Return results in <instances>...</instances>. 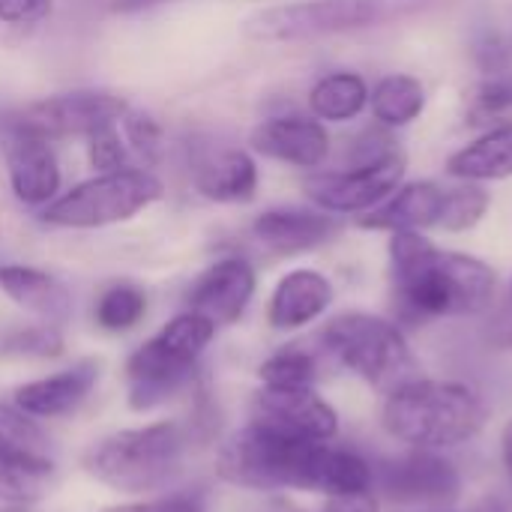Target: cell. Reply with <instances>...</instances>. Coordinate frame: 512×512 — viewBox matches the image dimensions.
<instances>
[{"label": "cell", "instance_id": "cell-1", "mask_svg": "<svg viewBox=\"0 0 512 512\" xmlns=\"http://www.w3.org/2000/svg\"><path fill=\"white\" fill-rule=\"evenodd\" d=\"M219 477L240 489L318 492L327 498L372 492V468L330 441L279 435L249 423L219 453Z\"/></svg>", "mask_w": 512, "mask_h": 512}, {"label": "cell", "instance_id": "cell-2", "mask_svg": "<svg viewBox=\"0 0 512 512\" xmlns=\"http://www.w3.org/2000/svg\"><path fill=\"white\" fill-rule=\"evenodd\" d=\"M393 282L402 303L426 318L483 312L495 297V270L474 255L450 252L420 231H393Z\"/></svg>", "mask_w": 512, "mask_h": 512}, {"label": "cell", "instance_id": "cell-3", "mask_svg": "<svg viewBox=\"0 0 512 512\" xmlns=\"http://www.w3.org/2000/svg\"><path fill=\"white\" fill-rule=\"evenodd\" d=\"M486 426V402L456 381H408L396 387L384 405V429L414 447H456L480 435Z\"/></svg>", "mask_w": 512, "mask_h": 512}, {"label": "cell", "instance_id": "cell-4", "mask_svg": "<svg viewBox=\"0 0 512 512\" xmlns=\"http://www.w3.org/2000/svg\"><path fill=\"white\" fill-rule=\"evenodd\" d=\"M186 450V426L162 420L138 429H123L96 441L84 453V471L114 492H156L177 477Z\"/></svg>", "mask_w": 512, "mask_h": 512}, {"label": "cell", "instance_id": "cell-5", "mask_svg": "<svg viewBox=\"0 0 512 512\" xmlns=\"http://www.w3.org/2000/svg\"><path fill=\"white\" fill-rule=\"evenodd\" d=\"M438 3L444 0H294L249 15L243 33L255 42H303L393 24Z\"/></svg>", "mask_w": 512, "mask_h": 512}, {"label": "cell", "instance_id": "cell-6", "mask_svg": "<svg viewBox=\"0 0 512 512\" xmlns=\"http://www.w3.org/2000/svg\"><path fill=\"white\" fill-rule=\"evenodd\" d=\"M213 336L216 324L189 309L171 318L153 339H147L126 360L132 411H153L177 396L192 381L195 363Z\"/></svg>", "mask_w": 512, "mask_h": 512}, {"label": "cell", "instance_id": "cell-7", "mask_svg": "<svg viewBox=\"0 0 512 512\" xmlns=\"http://www.w3.org/2000/svg\"><path fill=\"white\" fill-rule=\"evenodd\" d=\"M165 195L162 180L144 168H123L96 174L54 201H48L39 219L51 228H105L129 222Z\"/></svg>", "mask_w": 512, "mask_h": 512}, {"label": "cell", "instance_id": "cell-8", "mask_svg": "<svg viewBox=\"0 0 512 512\" xmlns=\"http://www.w3.org/2000/svg\"><path fill=\"white\" fill-rule=\"evenodd\" d=\"M327 351L339 357L354 375L378 390H396L414 381L417 360L405 342V336L384 318L366 312L336 315L321 333Z\"/></svg>", "mask_w": 512, "mask_h": 512}, {"label": "cell", "instance_id": "cell-9", "mask_svg": "<svg viewBox=\"0 0 512 512\" xmlns=\"http://www.w3.org/2000/svg\"><path fill=\"white\" fill-rule=\"evenodd\" d=\"M126 111H129L126 99L108 90H72V93H57L27 102L21 108H9L6 114L15 123L45 135L48 141H57V138H87L96 129L117 126Z\"/></svg>", "mask_w": 512, "mask_h": 512}, {"label": "cell", "instance_id": "cell-10", "mask_svg": "<svg viewBox=\"0 0 512 512\" xmlns=\"http://www.w3.org/2000/svg\"><path fill=\"white\" fill-rule=\"evenodd\" d=\"M402 177H405V156L393 147L390 153L372 162L351 165L345 171L312 174L303 183V189L327 213H360L378 207L387 195H393Z\"/></svg>", "mask_w": 512, "mask_h": 512}, {"label": "cell", "instance_id": "cell-11", "mask_svg": "<svg viewBox=\"0 0 512 512\" xmlns=\"http://www.w3.org/2000/svg\"><path fill=\"white\" fill-rule=\"evenodd\" d=\"M0 150L6 159V174L15 198L30 207H45L60 192V165L51 141L21 123L6 111L0 114Z\"/></svg>", "mask_w": 512, "mask_h": 512}, {"label": "cell", "instance_id": "cell-12", "mask_svg": "<svg viewBox=\"0 0 512 512\" xmlns=\"http://www.w3.org/2000/svg\"><path fill=\"white\" fill-rule=\"evenodd\" d=\"M252 423L279 435L330 441L339 432V417L312 387H264L252 399Z\"/></svg>", "mask_w": 512, "mask_h": 512}, {"label": "cell", "instance_id": "cell-13", "mask_svg": "<svg viewBox=\"0 0 512 512\" xmlns=\"http://www.w3.org/2000/svg\"><path fill=\"white\" fill-rule=\"evenodd\" d=\"M378 486L387 498H393L399 504L441 507V504L456 501L462 480L447 459L417 447L414 453L387 462L381 468Z\"/></svg>", "mask_w": 512, "mask_h": 512}, {"label": "cell", "instance_id": "cell-14", "mask_svg": "<svg viewBox=\"0 0 512 512\" xmlns=\"http://www.w3.org/2000/svg\"><path fill=\"white\" fill-rule=\"evenodd\" d=\"M255 297V270L243 258H222L210 264L189 288V309L219 324H234L243 318L249 300Z\"/></svg>", "mask_w": 512, "mask_h": 512}, {"label": "cell", "instance_id": "cell-15", "mask_svg": "<svg viewBox=\"0 0 512 512\" xmlns=\"http://www.w3.org/2000/svg\"><path fill=\"white\" fill-rule=\"evenodd\" d=\"M252 150L294 165V168H318L327 153H330V135L318 117H303V114H285V117H270L252 132Z\"/></svg>", "mask_w": 512, "mask_h": 512}, {"label": "cell", "instance_id": "cell-16", "mask_svg": "<svg viewBox=\"0 0 512 512\" xmlns=\"http://www.w3.org/2000/svg\"><path fill=\"white\" fill-rule=\"evenodd\" d=\"M252 234L264 249L276 255H300L333 240L339 234V222L336 216H327V210L276 207L264 210L252 222Z\"/></svg>", "mask_w": 512, "mask_h": 512}, {"label": "cell", "instance_id": "cell-17", "mask_svg": "<svg viewBox=\"0 0 512 512\" xmlns=\"http://www.w3.org/2000/svg\"><path fill=\"white\" fill-rule=\"evenodd\" d=\"M99 381V363L84 360L75 363L72 369H63L57 375L30 381L24 387L15 390V408L24 411L27 417H63L69 411H75L96 387Z\"/></svg>", "mask_w": 512, "mask_h": 512}, {"label": "cell", "instance_id": "cell-18", "mask_svg": "<svg viewBox=\"0 0 512 512\" xmlns=\"http://www.w3.org/2000/svg\"><path fill=\"white\" fill-rule=\"evenodd\" d=\"M447 207V189L438 183H408L402 186L387 204L372 207L360 216V228L372 231H420V228H441Z\"/></svg>", "mask_w": 512, "mask_h": 512}, {"label": "cell", "instance_id": "cell-19", "mask_svg": "<svg viewBox=\"0 0 512 512\" xmlns=\"http://www.w3.org/2000/svg\"><path fill=\"white\" fill-rule=\"evenodd\" d=\"M195 189L216 204H243L255 198L258 165L246 150L222 147L195 162Z\"/></svg>", "mask_w": 512, "mask_h": 512}, {"label": "cell", "instance_id": "cell-20", "mask_svg": "<svg viewBox=\"0 0 512 512\" xmlns=\"http://www.w3.org/2000/svg\"><path fill=\"white\" fill-rule=\"evenodd\" d=\"M333 303V285L318 270H291L273 291L267 318L276 330H300Z\"/></svg>", "mask_w": 512, "mask_h": 512}, {"label": "cell", "instance_id": "cell-21", "mask_svg": "<svg viewBox=\"0 0 512 512\" xmlns=\"http://www.w3.org/2000/svg\"><path fill=\"white\" fill-rule=\"evenodd\" d=\"M0 291L24 312L42 318L45 324H63L72 315V294L60 279L45 270L6 264L0 267Z\"/></svg>", "mask_w": 512, "mask_h": 512}, {"label": "cell", "instance_id": "cell-22", "mask_svg": "<svg viewBox=\"0 0 512 512\" xmlns=\"http://www.w3.org/2000/svg\"><path fill=\"white\" fill-rule=\"evenodd\" d=\"M447 171L462 180L512 177V123H504L447 159Z\"/></svg>", "mask_w": 512, "mask_h": 512}, {"label": "cell", "instance_id": "cell-23", "mask_svg": "<svg viewBox=\"0 0 512 512\" xmlns=\"http://www.w3.org/2000/svg\"><path fill=\"white\" fill-rule=\"evenodd\" d=\"M54 486V465L36 453H0V501L36 504Z\"/></svg>", "mask_w": 512, "mask_h": 512}, {"label": "cell", "instance_id": "cell-24", "mask_svg": "<svg viewBox=\"0 0 512 512\" xmlns=\"http://www.w3.org/2000/svg\"><path fill=\"white\" fill-rule=\"evenodd\" d=\"M366 102H369V87L357 72H333L321 78L309 93L312 114L330 123L354 120L366 108Z\"/></svg>", "mask_w": 512, "mask_h": 512}, {"label": "cell", "instance_id": "cell-25", "mask_svg": "<svg viewBox=\"0 0 512 512\" xmlns=\"http://www.w3.org/2000/svg\"><path fill=\"white\" fill-rule=\"evenodd\" d=\"M426 108V90L414 75H387L372 90V114L384 126H405Z\"/></svg>", "mask_w": 512, "mask_h": 512}, {"label": "cell", "instance_id": "cell-26", "mask_svg": "<svg viewBox=\"0 0 512 512\" xmlns=\"http://www.w3.org/2000/svg\"><path fill=\"white\" fill-rule=\"evenodd\" d=\"M147 312V294L138 285H111L96 303V324L108 333L132 330Z\"/></svg>", "mask_w": 512, "mask_h": 512}, {"label": "cell", "instance_id": "cell-27", "mask_svg": "<svg viewBox=\"0 0 512 512\" xmlns=\"http://www.w3.org/2000/svg\"><path fill=\"white\" fill-rule=\"evenodd\" d=\"M48 441L42 429L24 411L0 402V453H36L45 456Z\"/></svg>", "mask_w": 512, "mask_h": 512}, {"label": "cell", "instance_id": "cell-28", "mask_svg": "<svg viewBox=\"0 0 512 512\" xmlns=\"http://www.w3.org/2000/svg\"><path fill=\"white\" fill-rule=\"evenodd\" d=\"M264 387H312L315 384V360L306 351L288 348L273 354L258 369Z\"/></svg>", "mask_w": 512, "mask_h": 512}, {"label": "cell", "instance_id": "cell-29", "mask_svg": "<svg viewBox=\"0 0 512 512\" xmlns=\"http://www.w3.org/2000/svg\"><path fill=\"white\" fill-rule=\"evenodd\" d=\"M63 351V339L54 324H33L12 330L0 339V354L9 357H57Z\"/></svg>", "mask_w": 512, "mask_h": 512}, {"label": "cell", "instance_id": "cell-30", "mask_svg": "<svg viewBox=\"0 0 512 512\" xmlns=\"http://www.w3.org/2000/svg\"><path fill=\"white\" fill-rule=\"evenodd\" d=\"M489 210V192L480 186H459V189H447V207H444V219L441 228L447 231H468L474 228Z\"/></svg>", "mask_w": 512, "mask_h": 512}, {"label": "cell", "instance_id": "cell-31", "mask_svg": "<svg viewBox=\"0 0 512 512\" xmlns=\"http://www.w3.org/2000/svg\"><path fill=\"white\" fill-rule=\"evenodd\" d=\"M87 159L96 168V174H111V171L129 168V150H126L117 126H105V129H96L93 135H87Z\"/></svg>", "mask_w": 512, "mask_h": 512}, {"label": "cell", "instance_id": "cell-32", "mask_svg": "<svg viewBox=\"0 0 512 512\" xmlns=\"http://www.w3.org/2000/svg\"><path fill=\"white\" fill-rule=\"evenodd\" d=\"M474 120H501L512 117V78L492 75L474 90Z\"/></svg>", "mask_w": 512, "mask_h": 512}, {"label": "cell", "instance_id": "cell-33", "mask_svg": "<svg viewBox=\"0 0 512 512\" xmlns=\"http://www.w3.org/2000/svg\"><path fill=\"white\" fill-rule=\"evenodd\" d=\"M120 123L132 150H138L147 162H153L162 150V126L144 111H126Z\"/></svg>", "mask_w": 512, "mask_h": 512}, {"label": "cell", "instance_id": "cell-34", "mask_svg": "<svg viewBox=\"0 0 512 512\" xmlns=\"http://www.w3.org/2000/svg\"><path fill=\"white\" fill-rule=\"evenodd\" d=\"M51 0H0V21L3 24H33L45 18Z\"/></svg>", "mask_w": 512, "mask_h": 512}, {"label": "cell", "instance_id": "cell-35", "mask_svg": "<svg viewBox=\"0 0 512 512\" xmlns=\"http://www.w3.org/2000/svg\"><path fill=\"white\" fill-rule=\"evenodd\" d=\"M105 512H201V501L192 495H171V498H156V501H141V504H123Z\"/></svg>", "mask_w": 512, "mask_h": 512}, {"label": "cell", "instance_id": "cell-36", "mask_svg": "<svg viewBox=\"0 0 512 512\" xmlns=\"http://www.w3.org/2000/svg\"><path fill=\"white\" fill-rule=\"evenodd\" d=\"M324 512H378V504L372 498V492H360V495H339L330 498V504Z\"/></svg>", "mask_w": 512, "mask_h": 512}, {"label": "cell", "instance_id": "cell-37", "mask_svg": "<svg viewBox=\"0 0 512 512\" xmlns=\"http://www.w3.org/2000/svg\"><path fill=\"white\" fill-rule=\"evenodd\" d=\"M501 456H504V468H507V474H510L512 480V420L501 432Z\"/></svg>", "mask_w": 512, "mask_h": 512}, {"label": "cell", "instance_id": "cell-38", "mask_svg": "<svg viewBox=\"0 0 512 512\" xmlns=\"http://www.w3.org/2000/svg\"><path fill=\"white\" fill-rule=\"evenodd\" d=\"M159 3H174V0H114V9L120 12H135V9H150Z\"/></svg>", "mask_w": 512, "mask_h": 512}]
</instances>
